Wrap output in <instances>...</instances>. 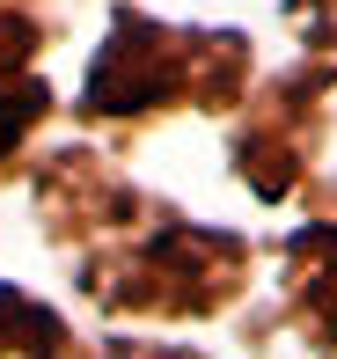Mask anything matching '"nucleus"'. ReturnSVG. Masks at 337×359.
I'll return each mask as SVG.
<instances>
[]
</instances>
